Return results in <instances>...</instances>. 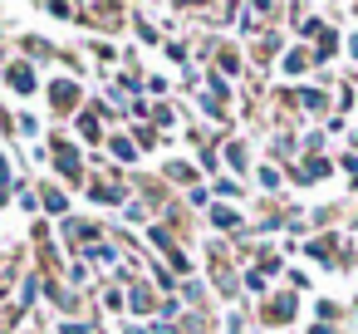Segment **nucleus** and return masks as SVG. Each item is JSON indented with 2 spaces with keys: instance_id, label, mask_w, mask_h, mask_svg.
<instances>
[{
  "instance_id": "obj_1",
  "label": "nucleus",
  "mask_w": 358,
  "mask_h": 334,
  "mask_svg": "<svg viewBox=\"0 0 358 334\" xmlns=\"http://www.w3.org/2000/svg\"><path fill=\"white\" fill-rule=\"evenodd\" d=\"M294 309H299L294 295H275V305H265V319L270 324H285V319H294Z\"/></svg>"
},
{
  "instance_id": "obj_2",
  "label": "nucleus",
  "mask_w": 358,
  "mask_h": 334,
  "mask_svg": "<svg viewBox=\"0 0 358 334\" xmlns=\"http://www.w3.org/2000/svg\"><path fill=\"white\" fill-rule=\"evenodd\" d=\"M10 89L35 94V74H30V64H10Z\"/></svg>"
},
{
  "instance_id": "obj_3",
  "label": "nucleus",
  "mask_w": 358,
  "mask_h": 334,
  "mask_svg": "<svg viewBox=\"0 0 358 334\" xmlns=\"http://www.w3.org/2000/svg\"><path fill=\"white\" fill-rule=\"evenodd\" d=\"M55 162H59V172H64L69 182L79 177V153H74V148H59V153H55Z\"/></svg>"
},
{
  "instance_id": "obj_4",
  "label": "nucleus",
  "mask_w": 358,
  "mask_h": 334,
  "mask_svg": "<svg viewBox=\"0 0 358 334\" xmlns=\"http://www.w3.org/2000/svg\"><path fill=\"white\" fill-rule=\"evenodd\" d=\"M211 226H216V231H236V226H241V216H236L231 207H211Z\"/></svg>"
},
{
  "instance_id": "obj_5",
  "label": "nucleus",
  "mask_w": 358,
  "mask_h": 334,
  "mask_svg": "<svg viewBox=\"0 0 358 334\" xmlns=\"http://www.w3.org/2000/svg\"><path fill=\"white\" fill-rule=\"evenodd\" d=\"M280 69H285V74H304V69H309V55H304V50H289V55L280 60Z\"/></svg>"
},
{
  "instance_id": "obj_6",
  "label": "nucleus",
  "mask_w": 358,
  "mask_h": 334,
  "mask_svg": "<svg viewBox=\"0 0 358 334\" xmlns=\"http://www.w3.org/2000/svg\"><path fill=\"white\" fill-rule=\"evenodd\" d=\"M133 309H138V314L152 309V290H148V285H133Z\"/></svg>"
},
{
  "instance_id": "obj_7",
  "label": "nucleus",
  "mask_w": 358,
  "mask_h": 334,
  "mask_svg": "<svg viewBox=\"0 0 358 334\" xmlns=\"http://www.w3.org/2000/svg\"><path fill=\"white\" fill-rule=\"evenodd\" d=\"M55 99H59V109H74L79 89H74V84H55Z\"/></svg>"
},
{
  "instance_id": "obj_8",
  "label": "nucleus",
  "mask_w": 358,
  "mask_h": 334,
  "mask_svg": "<svg viewBox=\"0 0 358 334\" xmlns=\"http://www.w3.org/2000/svg\"><path fill=\"white\" fill-rule=\"evenodd\" d=\"M167 177H177V182H196V172H192L187 162H167Z\"/></svg>"
},
{
  "instance_id": "obj_9",
  "label": "nucleus",
  "mask_w": 358,
  "mask_h": 334,
  "mask_svg": "<svg viewBox=\"0 0 358 334\" xmlns=\"http://www.w3.org/2000/svg\"><path fill=\"white\" fill-rule=\"evenodd\" d=\"M226 158H231V167H236V172L245 167V148H241V143H231V148H226Z\"/></svg>"
},
{
  "instance_id": "obj_10",
  "label": "nucleus",
  "mask_w": 358,
  "mask_h": 334,
  "mask_svg": "<svg viewBox=\"0 0 358 334\" xmlns=\"http://www.w3.org/2000/svg\"><path fill=\"white\" fill-rule=\"evenodd\" d=\"M99 202H123V187H94Z\"/></svg>"
},
{
  "instance_id": "obj_11",
  "label": "nucleus",
  "mask_w": 358,
  "mask_h": 334,
  "mask_svg": "<svg viewBox=\"0 0 358 334\" xmlns=\"http://www.w3.org/2000/svg\"><path fill=\"white\" fill-rule=\"evenodd\" d=\"M299 104H304V109H314V113H319V109H329V104H324V94H314V89H309Z\"/></svg>"
},
{
  "instance_id": "obj_12",
  "label": "nucleus",
  "mask_w": 358,
  "mask_h": 334,
  "mask_svg": "<svg viewBox=\"0 0 358 334\" xmlns=\"http://www.w3.org/2000/svg\"><path fill=\"white\" fill-rule=\"evenodd\" d=\"M260 187H270V192H275V187H280V172H275V167H260Z\"/></svg>"
},
{
  "instance_id": "obj_13",
  "label": "nucleus",
  "mask_w": 358,
  "mask_h": 334,
  "mask_svg": "<svg viewBox=\"0 0 358 334\" xmlns=\"http://www.w3.org/2000/svg\"><path fill=\"white\" fill-rule=\"evenodd\" d=\"M324 172H329V162H324V158H314V162L304 167V177H324Z\"/></svg>"
},
{
  "instance_id": "obj_14",
  "label": "nucleus",
  "mask_w": 358,
  "mask_h": 334,
  "mask_svg": "<svg viewBox=\"0 0 358 334\" xmlns=\"http://www.w3.org/2000/svg\"><path fill=\"white\" fill-rule=\"evenodd\" d=\"M45 207L50 211H64V192H45Z\"/></svg>"
},
{
  "instance_id": "obj_15",
  "label": "nucleus",
  "mask_w": 358,
  "mask_h": 334,
  "mask_svg": "<svg viewBox=\"0 0 358 334\" xmlns=\"http://www.w3.org/2000/svg\"><path fill=\"white\" fill-rule=\"evenodd\" d=\"M89 256H94V260H118V251H113V246H94Z\"/></svg>"
},
{
  "instance_id": "obj_16",
  "label": "nucleus",
  "mask_w": 358,
  "mask_h": 334,
  "mask_svg": "<svg viewBox=\"0 0 358 334\" xmlns=\"http://www.w3.org/2000/svg\"><path fill=\"white\" fill-rule=\"evenodd\" d=\"M348 55H353V60H358V35H353V40H348Z\"/></svg>"
},
{
  "instance_id": "obj_17",
  "label": "nucleus",
  "mask_w": 358,
  "mask_h": 334,
  "mask_svg": "<svg viewBox=\"0 0 358 334\" xmlns=\"http://www.w3.org/2000/svg\"><path fill=\"white\" fill-rule=\"evenodd\" d=\"M6 177H10V167H6V158H0V182H6Z\"/></svg>"
}]
</instances>
